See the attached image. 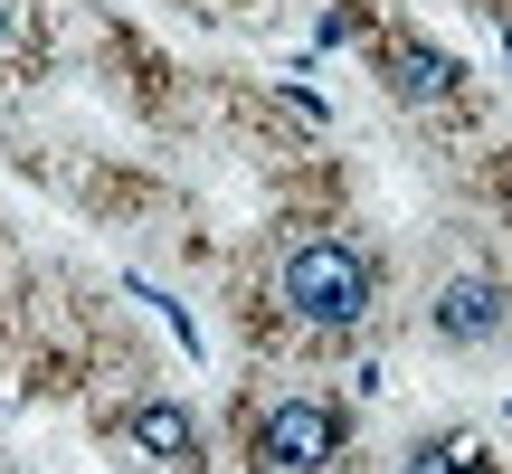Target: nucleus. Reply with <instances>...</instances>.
Wrapping results in <instances>:
<instances>
[{
  "instance_id": "f257e3e1",
  "label": "nucleus",
  "mask_w": 512,
  "mask_h": 474,
  "mask_svg": "<svg viewBox=\"0 0 512 474\" xmlns=\"http://www.w3.org/2000/svg\"><path fill=\"white\" fill-rule=\"evenodd\" d=\"M370 294H380V275H370V256L351 247V237H304V247H285V304L304 313L313 332H351L370 313Z\"/></svg>"
},
{
  "instance_id": "f03ea898",
  "label": "nucleus",
  "mask_w": 512,
  "mask_h": 474,
  "mask_svg": "<svg viewBox=\"0 0 512 474\" xmlns=\"http://www.w3.org/2000/svg\"><path fill=\"white\" fill-rule=\"evenodd\" d=\"M332 456H342V408L275 399L266 418H256V465H266V474H323Z\"/></svg>"
},
{
  "instance_id": "7ed1b4c3",
  "label": "nucleus",
  "mask_w": 512,
  "mask_h": 474,
  "mask_svg": "<svg viewBox=\"0 0 512 474\" xmlns=\"http://www.w3.org/2000/svg\"><path fill=\"white\" fill-rule=\"evenodd\" d=\"M427 323H437V342L475 351V342H494V332L512 323V294L494 285V275H446L437 304H427Z\"/></svg>"
},
{
  "instance_id": "20e7f679",
  "label": "nucleus",
  "mask_w": 512,
  "mask_h": 474,
  "mask_svg": "<svg viewBox=\"0 0 512 474\" xmlns=\"http://www.w3.org/2000/svg\"><path fill=\"white\" fill-rule=\"evenodd\" d=\"M124 437L143 446L152 465H190V456H200V427H190V408H181V399H143V408L124 418Z\"/></svg>"
},
{
  "instance_id": "39448f33",
  "label": "nucleus",
  "mask_w": 512,
  "mask_h": 474,
  "mask_svg": "<svg viewBox=\"0 0 512 474\" xmlns=\"http://www.w3.org/2000/svg\"><path fill=\"white\" fill-rule=\"evenodd\" d=\"M389 86L418 95V105H437V95L465 86V67H456V57H437V48H399V57H389Z\"/></svg>"
},
{
  "instance_id": "423d86ee",
  "label": "nucleus",
  "mask_w": 512,
  "mask_h": 474,
  "mask_svg": "<svg viewBox=\"0 0 512 474\" xmlns=\"http://www.w3.org/2000/svg\"><path fill=\"white\" fill-rule=\"evenodd\" d=\"M408 474H484V456H475V446H456V437H437V446L408 456Z\"/></svg>"
},
{
  "instance_id": "0eeeda50",
  "label": "nucleus",
  "mask_w": 512,
  "mask_h": 474,
  "mask_svg": "<svg viewBox=\"0 0 512 474\" xmlns=\"http://www.w3.org/2000/svg\"><path fill=\"white\" fill-rule=\"evenodd\" d=\"M0 38H10V10H0Z\"/></svg>"
}]
</instances>
